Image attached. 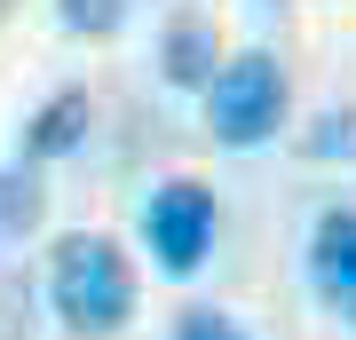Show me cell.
<instances>
[{
	"instance_id": "obj_9",
	"label": "cell",
	"mask_w": 356,
	"mask_h": 340,
	"mask_svg": "<svg viewBox=\"0 0 356 340\" xmlns=\"http://www.w3.org/2000/svg\"><path fill=\"white\" fill-rule=\"evenodd\" d=\"M135 0H56V24H64L72 40H111L119 24H127Z\"/></svg>"
},
{
	"instance_id": "obj_1",
	"label": "cell",
	"mask_w": 356,
	"mask_h": 340,
	"mask_svg": "<svg viewBox=\"0 0 356 340\" xmlns=\"http://www.w3.org/2000/svg\"><path fill=\"white\" fill-rule=\"evenodd\" d=\"M48 309L72 340H119L135 325V261L103 229H64L48 245Z\"/></svg>"
},
{
	"instance_id": "obj_7",
	"label": "cell",
	"mask_w": 356,
	"mask_h": 340,
	"mask_svg": "<svg viewBox=\"0 0 356 340\" xmlns=\"http://www.w3.org/2000/svg\"><path fill=\"white\" fill-rule=\"evenodd\" d=\"M40 214H48V190H40V166H0V245L32 238Z\"/></svg>"
},
{
	"instance_id": "obj_4",
	"label": "cell",
	"mask_w": 356,
	"mask_h": 340,
	"mask_svg": "<svg viewBox=\"0 0 356 340\" xmlns=\"http://www.w3.org/2000/svg\"><path fill=\"white\" fill-rule=\"evenodd\" d=\"M309 293L341 325H356V206H325L309 222Z\"/></svg>"
},
{
	"instance_id": "obj_5",
	"label": "cell",
	"mask_w": 356,
	"mask_h": 340,
	"mask_svg": "<svg viewBox=\"0 0 356 340\" xmlns=\"http://www.w3.org/2000/svg\"><path fill=\"white\" fill-rule=\"evenodd\" d=\"M88 127H95V95L79 88V79H64V88L24 119L16 151H24V166H56V159H72L79 143H88Z\"/></svg>"
},
{
	"instance_id": "obj_8",
	"label": "cell",
	"mask_w": 356,
	"mask_h": 340,
	"mask_svg": "<svg viewBox=\"0 0 356 340\" xmlns=\"http://www.w3.org/2000/svg\"><path fill=\"white\" fill-rule=\"evenodd\" d=\"M301 159H317V166H356V103H332V111L309 119V135H301Z\"/></svg>"
},
{
	"instance_id": "obj_3",
	"label": "cell",
	"mask_w": 356,
	"mask_h": 340,
	"mask_svg": "<svg viewBox=\"0 0 356 340\" xmlns=\"http://www.w3.org/2000/svg\"><path fill=\"white\" fill-rule=\"evenodd\" d=\"M214 238H222V198L214 182L198 175H166L151 198H143V245L166 277H198L214 261Z\"/></svg>"
},
{
	"instance_id": "obj_6",
	"label": "cell",
	"mask_w": 356,
	"mask_h": 340,
	"mask_svg": "<svg viewBox=\"0 0 356 340\" xmlns=\"http://www.w3.org/2000/svg\"><path fill=\"white\" fill-rule=\"evenodd\" d=\"M214 63H222L214 16H206V8H175V16H166V32H159V79H166V88H182V95H191V88L206 95Z\"/></svg>"
},
{
	"instance_id": "obj_10",
	"label": "cell",
	"mask_w": 356,
	"mask_h": 340,
	"mask_svg": "<svg viewBox=\"0 0 356 340\" xmlns=\"http://www.w3.org/2000/svg\"><path fill=\"white\" fill-rule=\"evenodd\" d=\"M166 340H254V332H245L229 309H206V301H198V309L175 316V332H166Z\"/></svg>"
},
{
	"instance_id": "obj_11",
	"label": "cell",
	"mask_w": 356,
	"mask_h": 340,
	"mask_svg": "<svg viewBox=\"0 0 356 340\" xmlns=\"http://www.w3.org/2000/svg\"><path fill=\"white\" fill-rule=\"evenodd\" d=\"M261 8H285V0H261Z\"/></svg>"
},
{
	"instance_id": "obj_2",
	"label": "cell",
	"mask_w": 356,
	"mask_h": 340,
	"mask_svg": "<svg viewBox=\"0 0 356 340\" xmlns=\"http://www.w3.org/2000/svg\"><path fill=\"white\" fill-rule=\"evenodd\" d=\"M293 111V79L269 48H245V56H222L214 79H206V135L222 151H261L277 143V127Z\"/></svg>"
}]
</instances>
